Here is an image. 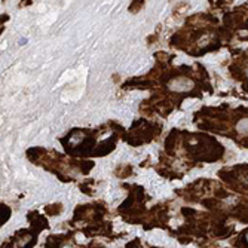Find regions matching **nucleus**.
<instances>
[{"instance_id":"nucleus-3","label":"nucleus","mask_w":248,"mask_h":248,"mask_svg":"<svg viewBox=\"0 0 248 248\" xmlns=\"http://www.w3.org/2000/svg\"><path fill=\"white\" fill-rule=\"evenodd\" d=\"M18 43H19V45H25V43H27V39H25V37H22V39H19V42H18Z\"/></svg>"},{"instance_id":"nucleus-1","label":"nucleus","mask_w":248,"mask_h":248,"mask_svg":"<svg viewBox=\"0 0 248 248\" xmlns=\"http://www.w3.org/2000/svg\"><path fill=\"white\" fill-rule=\"evenodd\" d=\"M9 215H11V210L8 207L2 205L0 207V224H3L6 221V218H9Z\"/></svg>"},{"instance_id":"nucleus-2","label":"nucleus","mask_w":248,"mask_h":248,"mask_svg":"<svg viewBox=\"0 0 248 248\" xmlns=\"http://www.w3.org/2000/svg\"><path fill=\"white\" fill-rule=\"evenodd\" d=\"M144 3V0H134V3H131V12H137L140 11Z\"/></svg>"}]
</instances>
